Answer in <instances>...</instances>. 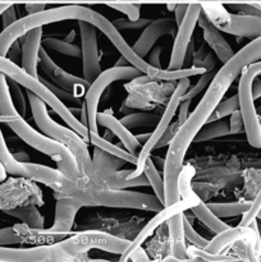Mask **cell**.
Returning a JSON list of instances; mask_svg holds the SVG:
<instances>
[{
    "label": "cell",
    "mask_w": 261,
    "mask_h": 262,
    "mask_svg": "<svg viewBox=\"0 0 261 262\" xmlns=\"http://www.w3.org/2000/svg\"><path fill=\"white\" fill-rule=\"evenodd\" d=\"M261 40L260 36L255 37L250 43L241 49L237 54L224 63V66L214 74L210 87L205 92L201 101L197 104L196 109L187 115L186 120L177 129L169 142L168 152L164 160V206L174 204L181 199L178 189V177L183 168L189 145L193 142L197 132L204 127L209 120V117L214 112L216 105L222 101L225 92L240 76L242 69L253 61L260 60Z\"/></svg>",
    "instance_id": "6da1fadb"
},
{
    "label": "cell",
    "mask_w": 261,
    "mask_h": 262,
    "mask_svg": "<svg viewBox=\"0 0 261 262\" xmlns=\"http://www.w3.org/2000/svg\"><path fill=\"white\" fill-rule=\"evenodd\" d=\"M69 19L87 20L94 25L109 38L110 42L114 45V48L119 51L123 58L127 59L130 66L136 68L143 67L145 64L143 58L133 51L132 46L128 45L127 41L114 27V25L99 12H95L91 8L82 7V5H64V7L51 8L48 10L44 9L41 12L27 14L26 17L17 19L0 33V56H7L10 45L18 38H22L32 28L44 27L46 25Z\"/></svg>",
    "instance_id": "7a4b0ae2"
},
{
    "label": "cell",
    "mask_w": 261,
    "mask_h": 262,
    "mask_svg": "<svg viewBox=\"0 0 261 262\" xmlns=\"http://www.w3.org/2000/svg\"><path fill=\"white\" fill-rule=\"evenodd\" d=\"M130 241L102 232H83L66 241L50 246L31 248H4L0 246V261L4 262H41L68 261L78 255L96 248L105 252L122 255Z\"/></svg>",
    "instance_id": "3957f363"
},
{
    "label": "cell",
    "mask_w": 261,
    "mask_h": 262,
    "mask_svg": "<svg viewBox=\"0 0 261 262\" xmlns=\"http://www.w3.org/2000/svg\"><path fill=\"white\" fill-rule=\"evenodd\" d=\"M27 97L28 101H30L31 110H32L33 120H35L37 127L41 129V132L45 136H48V137L66 145L73 152L77 164H78V170L81 171V174L90 176V174L94 173L95 166L92 164V160L90 159L86 141L78 133L74 132L73 129L61 127L55 120L51 119V117L48 113V109H46V104L37 95L27 90Z\"/></svg>",
    "instance_id": "277c9868"
},
{
    "label": "cell",
    "mask_w": 261,
    "mask_h": 262,
    "mask_svg": "<svg viewBox=\"0 0 261 262\" xmlns=\"http://www.w3.org/2000/svg\"><path fill=\"white\" fill-rule=\"evenodd\" d=\"M0 72L8 76L9 78L14 79L18 84L25 87L28 91L33 92L35 95H37L46 105L51 107L64 122L68 124V127L71 129H73L74 132L78 133L84 141H89L90 137V130L86 125H83L81 123V120L77 117H74V114L72 113V110L68 106L63 104L60 99L55 96L42 82L40 81V78H36L32 77L31 74H28L22 67H18L10 59L5 58V56H0Z\"/></svg>",
    "instance_id": "5b68a950"
},
{
    "label": "cell",
    "mask_w": 261,
    "mask_h": 262,
    "mask_svg": "<svg viewBox=\"0 0 261 262\" xmlns=\"http://www.w3.org/2000/svg\"><path fill=\"white\" fill-rule=\"evenodd\" d=\"M7 124L12 128L13 132L23 142H26L28 146L45 154L49 158L53 159L54 161H56L58 169L67 178L72 179V181L78 178V164H77L73 152L66 145L48 137V136L38 133L22 117L9 120V122H7Z\"/></svg>",
    "instance_id": "8992f818"
},
{
    "label": "cell",
    "mask_w": 261,
    "mask_h": 262,
    "mask_svg": "<svg viewBox=\"0 0 261 262\" xmlns=\"http://www.w3.org/2000/svg\"><path fill=\"white\" fill-rule=\"evenodd\" d=\"M66 196H72L83 202L84 206L122 207V209L145 210V211H160L164 207L156 196L141 192L124 191V189H105V191H79L72 189Z\"/></svg>",
    "instance_id": "52a82bcc"
},
{
    "label": "cell",
    "mask_w": 261,
    "mask_h": 262,
    "mask_svg": "<svg viewBox=\"0 0 261 262\" xmlns=\"http://www.w3.org/2000/svg\"><path fill=\"white\" fill-rule=\"evenodd\" d=\"M261 64L260 60L250 63L242 69V77L238 83V109L243 119V129H245L247 141L252 147L260 148L261 145V127L260 119L256 113L255 104H253L252 91L251 84L255 77L260 76Z\"/></svg>",
    "instance_id": "ba28073f"
},
{
    "label": "cell",
    "mask_w": 261,
    "mask_h": 262,
    "mask_svg": "<svg viewBox=\"0 0 261 262\" xmlns=\"http://www.w3.org/2000/svg\"><path fill=\"white\" fill-rule=\"evenodd\" d=\"M200 4L210 22L219 30L238 37L255 38L260 36L261 20L257 15L232 14L216 0H200Z\"/></svg>",
    "instance_id": "9c48e42d"
},
{
    "label": "cell",
    "mask_w": 261,
    "mask_h": 262,
    "mask_svg": "<svg viewBox=\"0 0 261 262\" xmlns=\"http://www.w3.org/2000/svg\"><path fill=\"white\" fill-rule=\"evenodd\" d=\"M142 72L138 71L133 66H124L114 68H109L104 72H100L99 76L91 82L86 91V101H84V107H86L87 114V128L90 132L99 133V125L96 122L97 107H99L100 97L102 92L105 91L107 86L115 81H123V79H136L140 78Z\"/></svg>",
    "instance_id": "30bf717a"
},
{
    "label": "cell",
    "mask_w": 261,
    "mask_h": 262,
    "mask_svg": "<svg viewBox=\"0 0 261 262\" xmlns=\"http://www.w3.org/2000/svg\"><path fill=\"white\" fill-rule=\"evenodd\" d=\"M189 87V78H182L179 79V83L177 84L176 90H174L173 95L170 96V100H169L168 105L165 107V112L161 115L159 122L156 123L155 129H154L153 133H150V137L146 140L145 145L141 147L140 152L137 155V161H136V169L135 170H130L128 173L127 178H135V177H138L140 174L143 173V166H145L146 160L150 158V154L154 148L158 145L159 140L161 138V136L164 135L168 127L170 125L171 120H173L174 114L178 110V105L181 102L182 96L186 94V91Z\"/></svg>",
    "instance_id": "8fae6325"
},
{
    "label": "cell",
    "mask_w": 261,
    "mask_h": 262,
    "mask_svg": "<svg viewBox=\"0 0 261 262\" xmlns=\"http://www.w3.org/2000/svg\"><path fill=\"white\" fill-rule=\"evenodd\" d=\"M181 197L182 200L179 199L178 201L174 202V204L169 205V206H164L160 211H158V214H156L155 216H154L153 219H151L150 222L142 228V230L138 233L137 237L129 243V246L125 248L124 252L120 255V261L122 262L128 261L130 253H132L135 250H137L138 247H141L142 243L145 242L150 235H153V233L155 232V230L158 229L164 222H168L169 217L178 214V212H183L186 211V210L191 209V207H193L194 205H197L200 201H201V200L199 199V196H197L196 193H193V191H192L191 188L187 189V191L181 192Z\"/></svg>",
    "instance_id": "7c38bea8"
},
{
    "label": "cell",
    "mask_w": 261,
    "mask_h": 262,
    "mask_svg": "<svg viewBox=\"0 0 261 262\" xmlns=\"http://www.w3.org/2000/svg\"><path fill=\"white\" fill-rule=\"evenodd\" d=\"M201 4L200 2L188 3L187 12L184 14L183 19L179 23L178 30L176 32V38H174L173 50H171L170 61H169L168 69H178L183 66L184 54H186L187 46L191 41L192 35H193L194 27L197 25V19L201 13Z\"/></svg>",
    "instance_id": "4fadbf2b"
},
{
    "label": "cell",
    "mask_w": 261,
    "mask_h": 262,
    "mask_svg": "<svg viewBox=\"0 0 261 262\" xmlns=\"http://www.w3.org/2000/svg\"><path fill=\"white\" fill-rule=\"evenodd\" d=\"M237 242H243L247 250V260H255V247H258V235L252 227H240L237 228H227L223 232L217 233L214 239L209 241L205 251L210 253H220L229 246L234 245Z\"/></svg>",
    "instance_id": "5bb4252c"
},
{
    "label": "cell",
    "mask_w": 261,
    "mask_h": 262,
    "mask_svg": "<svg viewBox=\"0 0 261 262\" xmlns=\"http://www.w3.org/2000/svg\"><path fill=\"white\" fill-rule=\"evenodd\" d=\"M81 32V56L83 60V78L92 82L101 72L99 45H97L96 27L87 20H78Z\"/></svg>",
    "instance_id": "9a60e30c"
},
{
    "label": "cell",
    "mask_w": 261,
    "mask_h": 262,
    "mask_svg": "<svg viewBox=\"0 0 261 262\" xmlns=\"http://www.w3.org/2000/svg\"><path fill=\"white\" fill-rule=\"evenodd\" d=\"M38 63H40L41 69L44 73L60 89L66 90V91H77L78 90L79 94H83L90 86V82H87L84 78H79V77L73 76V74L68 73L64 69H61L50 56L46 54L44 48L40 49V55H38Z\"/></svg>",
    "instance_id": "2e32d148"
},
{
    "label": "cell",
    "mask_w": 261,
    "mask_h": 262,
    "mask_svg": "<svg viewBox=\"0 0 261 262\" xmlns=\"http://www.w3.org/2000/svg\"><path fill=\"white\" fill-rule=\"evenodd\" d=\"M177 23L173 18H160V19L151 20L143 30L142 35L140 36L135 45L132 46L133 51L141 58H145L148 51L151 50L156 41L161 36L170 35L174 36L177 32Z\"/></svg>",
    "instance_id": "e0dca14e"
},
{
    "label": "cell",
    "mask_w": 261,
    "mask_h": 262,
    "mask_svg": "<svg viewBox=\"0 0 261 262\" xmlns=\"http://www.w3.org/2000/svg\"><path fill=\"white\" fill-rule=\"evenodd\" d=\"M25 166L27 169L28 178L46 184L55 192L67 194L72 189H74L72 179L67 178L59 169L49 168V166L40 165V164H32L30 161H26Z\"/></svg>",
    "instance_id": "ac0fdd59"
},
{
    "label": "cell",
    "mask_w": 261,
    "mask_h": 262,
    "mask_svg": "<svg viewBox=\"0 0 261 262\" xmlns=\"http://www.w3.org/2000/svg\"><path fill=\"white\" fill-rule=\"evenodd\" d=\"M200 27L202 28V32H204V38L206 41L207 46L212 49V51L215 53L216 58H219L223 63H225L227 60H229L232 58L233 49L230 48V45L228 43V41L225 40L224 36L222 35L219 28L215 27L210 19L207 18V15L205 14L201 10L199 15V19H197Z\"/></svg>",
    "instance_id": "d6986e66"
},
{
    "label": "cell",
    "mask_w": 261,
    "mask_h": 262,
    "mask_svg": "<svg viewBox=\"0 0 261 262\" xmlns=\"http://www.w3.org/2000/svg\"><path fill=\"white\" fill-rule=\"evenodd\" d=\"M23 37V45L20 48L22 54V68L32 77L38 78L37 64L40 55L41 40H42V27H36L28 31Z\"/></svg>",
    "instance_id": "ffe728a7"
},
{
    "label": "cell",
    "mask_w": 261,
    "mask_h": 262,
    "mask_svg": "<svg viewBox=\"0 0 261 262\" xmlns=\"http://www.w3.org/2000/svg\"><path fill=\"white\" fill-rule=\"evenodd\" d=\"M96 122L97 125L105 127L110 132L114 133L119 138L120 142L125 146L128 152H130L135 156L138 155V152L141 150V142L136 138V136H133L130 133V130L125 125H123V123L120 120H118L117 118L107 114V113H97Z\"/></svg>",
    "instance_id": "44dd1931"
},
{
    "label": "cell",
    "mask_w": 261,
    "mask_h": 262,
    "mask_svg": "<svg viewBox=\"0 0 261 262\" xmlns=\"http://www.w3.org/2000/svg\"><path fill=\"white\" fill-rule=\"evenodd\" d=\"M183 212L173 215L168 219L169 225V237H170V251L171 256L178 260H188L187 258V247L186 238L183 233Z\"/></svg>",
    "instance_id": "7402d4cb"
},
{
    "label": "cell",
    "mask_w": 261,
    "mask_h": 262,
    "mask_svg": "<svg viewBox=\"0 0 261 262\" xmlns=\"http://www.w3.org/2000/svg\"><path fill=\"white\" fill-rule=\"evenodd\" d=\"M0 164H2L3 168L5 169L7 173L12 174V176L28 178L27 169H26L25 163H20V161L15 160L13 154H10L9 148L7 147V143H5L2 129H0Z\"/></svg>",
    "instance_id": "603a6c76"
},
{
    "label": "cell",
    "mask_w": 261,
    "mask_h": 262,
    "mask_svg": "<svg viewBox=\"0 0 261 262\" xmlns=\"http://www.w3.org/2000/svg\"><path fill=\"white\" fill-rule=\"evenodd\" d=\"M89 136H90L89 137L90 142H91L95 147L101 148V150L105 151V152L110 154V155L115 156V158H118V159H122V160H124L125 163H130V164H133V165H136L137 156L132 155V154L128 152V151L122 150V148L118 147V146L113 145V143H110L107 140L100 137L99 133L90 132Z\"/></svg>",
    "instance_id": "cb8c5ba5"
},
{
    "label": "cell",
    "mask_w": 261,
    "mask_h": 262,
    "mask_svg": "<svg viewBox=\"0 0 261 262\" xmlns=\"http://www.w3.org/2000/svg\"><path fill=\"white\" fill-rule=\"evenodd\" d=\"M5 214L14 216L23 222L27 227L33 228V229H41L44 228V217L35 206H25V207H15V209L5 210Z\"/></svg>",
    "instance_id": "d4e9b609"
},
{
    "label": "cell",
    "mask_w": 261,
    "mask_h": 262,
    "mask_svg": "<svg viewBox=\"0 0 261 262\" xmlns=\"http://www.w3.org/2000/svg\"><path fill=\"white\" fill-rule=\"evenodd\" d=\"M191 209L192 211H193V214L196 215L197 219L201 220V222L204 223L209 229H211L212 232L220 233L223 232V230L227 229V228H229V225L225 224L224 222H222V219L217 217L216 215L207 207V205L204 204V202L200 201L199 204L194 205Z\"/></svg>",
    "instance_id": "484cf974"
},
{
    "label": "cell",
    "mask_w": 261,
    "mask_h": 262,
    "mask_svg": "<svg viewBox=\"0 0 261 262\" xmlns=\"http://www.w3.org/2000/svg\"><path fill=\"white\" fill-rule=\"evenodd\" d=\"M228 135H229V123H228L227 120H224V118H222V119L206 123V124L197 132L193 141L202 142V141L215 140V138L224 137V136Z\"/></svg>",
    "instance_id": "4316f807"
},
{
    "label": "cell",
    "mask_w": 261,
    "mask_h": 262,
    "mask_svg": "<svg viewBox=\"0 0 261 262\" xmlns=\"http://www.w3.org/2000/svg\"><path fill=\"white\" fill-rule=\"evenodd\" d=\"M205 69L202 67H188V68L178 69H156L155 74H154L153 79H161V81H174V79H182V78H191L193 76H199V74L205 73Z\"/></svg>",
    "instance_id": "83f0119b"
},
{
    "label": "cell",
    "mask_w": 261,
    "mask_h": 262,
    "mask_svg": "<svg viewBox=\"0 0 261 262\" xmlns=\"http://www.w3.org/2000/svg\"><path fill=\"white\" fill-rule=\"evenodd\" d=\"M251 202H223V204H206L207 207L217 217H233L242 215L250 207Z\"/></svg>",
    "instance_id": "f1b7e54d"
},
{
    "label": "cell",
    "mask_w": 261,
    "mask_h": 262,
    "mask_svg": "<svg viewBox=\"0 0 261 262\" xmlns=\"http://www.w3.org/2000/svg\"><path fill=\"white\" fill-rule=\"evenodd\" d=\"M0 115L12 118L20 117L12 101L8 79L3 72H0Z\"/></svg>",
    "instance_id": "f546056e"
},
{
    "label": "cell",
    "mask_w": 261,
    "mask_h": 262,
    "mask_svg": "<svg viewBox=\"0 0 261 262\" xmlns=\"http://www.w3.org/2000/svg\"><path fill=\"white\" fill-rule=\"evenodd\" d=\"M125 161L122 159H118L115 156L110 155V154L105 152L101 148L95 147V154H94V161L92 164L95 165L96 170L101 171H113L117 170L119 166H122Z\"/></svg>",
    "instance_id": "4dcf8cb0"
},
{
    "label": "cell",
    "mask_w": 261,
    "mask_h": 262,
    "mask_svg": "<svg viewBox=\"0 0 261 262\" xmlns=\"http://www.w3.org/2000/svg\"><path fill=\"white\" fill-rule=\"evenodd\" d=\"M143 174L147 178L148 183L153 187L154 192H155V196L160 200L161 204L164 205V181L163 178L159 174L158 169H156L155 164L151 160L150 158L146 160L145 166H143Z\"/></svg>",
    "instance_id": "1f68e13d"
},
{
    "label": "cell",
    "mask_w": 261,
    "mask_h": 262,
    "mask_svg": "<svg viewBox=\"0 0 261 262\" xmlns=\"http://www.w3.org/2000/svg\"><path fill=\"white\" fill-rule=\"evenodd\" d=\"M41 45L44 48L56 51V53L63 54V55L72 56V58H79L81 56V48L68 42V41L59 40V38L55 37H48L45 40H41Z\"/></svg>",
    "instance_id": "d6a6232c"
},
{
    "label": "cell",
    "mask_w": 261,
    "mask_h": 262,
    "mask_svg": "<svg viewBox=\"0 0 261 262\" xmlns=\"http://www.w3.org/2000/svg\"><path fill=\"white\" fill-rule=\"evenodd\" d=\"M159 119H160L159 115L151 114V113H135V114H129L124 117L120 122L128 129H133V128L140 127H154L159 122Z\"/></svg>",
    "instance_id": "836d02e7"
},
{
    "label": "cell",
    "mask_w": 261,
    "mask_h": 262,
    "mask_svg": "<svg viewBox=\"0 0 261 262\" xmlns=\"http://www.w3.org/2000/svg\"><path fill=\"white\" fill-rule=\"evenodd\" d=\"M106 5L120 13L125 14L129 20H137L141 15V5L137 3H132L130 0H114L106 2Z\"/></svg>",
    "instance_id": "e575fe53"
},
{
    "label": "cell",
    "mask_w": 261,
    "mask_h": 262,
    "mask_svg": "<svg viewBox=\"0 0 261 262\" xmlns=\"http://www.w3.org/2000/svg\"><path fill=\"white\" fill-rule=\"evenodd\" d=\"M187 258L192 261L202 260V261H233L237 260L230 256H223L220 253H210L205 251L204 248L194 247V246H189L187 247Z\"/></svg>",
    "instance_id": "d590c367"
},
{
    "label": "cell",
    "mask_w": 261,
    "mask_h": 262,
    "mask_svg": "<svg viewBox=\"0 0 261 262\" xmlns=\"http://www.w3.org/2000/svg\"><path fill=\"white\" fill-rule=\"evenodd\" d=\"M8 84H9V91H10V96H12V101L13 104H14L15 109H17L18 114H19L22 118H25L26 113H27V106H26V99L25 96H23L22 90L19 89V84L12 78H9Z\"/></svg>",
    "instance_id": "8d00e7d4"
},
{
    "label": "cell",
    "mask_w": 261,
    "mask_h": 262,
    "mask_svg": "<svg viewBox=\"0 0 261 262\" xmlns=\"http://www.w3.org/2000/svg\"><path fill=\"white\" fill-rule=\"evenodd\" d=\"M214 74H215L214 69H212V71H207V72H205V73L200 74V76H201V77H200V78H199L197 83L194 84V86H192L191 89H189V87H188V90H187V91H186V94H184L183 96H182V100H192V99H194V97H196L197 95L200 94V92L204 91V90L206 89V86L210 83V81H211V79H212Z\"/></svg>",
    "instance_id": "74e56055"
},
{
    "label": "cell",
    "mask_w": 261,
    "mask_h": 262,
    "mask_svg": "<svg viewBox=\"0 0 261 262\" xmlns=\"http://www.w3.org/2000/svg\"><path fill=\"white\" fill-rule=\"evenodd\" d=\"M183 233H184V238H186L188 242H191L192 246L194 247H199V248H205L209 243V241L202 238L196 230L192 228L191 223L186 219V216L183 217Z\"/></svg>",
    "instance_id": "f35d334b"
},
{
    "label": "cell",
    "mask_w": 261,
    "mask_h": 262,
    "mask_svg": "<svg viewBox=\"0 0 261 262\" xmlns=\"http://www.w3.org/2000/svg\"><path fill=\"white\" fill-rule=\"evenodd\" d=\"M261 210V196L257 194L255 201L251 202L250 207L242 214V222L240 223V227H250L256 222V217L258 216Z\"/></svg>",
    "instance_id": "ab89813d"
},
{
    "label": "cell",
    "mask_w": 261,
    "mask_h": 262,
    "mask_svg": "<svg viewBox=\"0 0 261 262\" xmlns=\"http://www.w3.org/2000/svg\"><path fill=\"white\" fill-rule=\"evenodd\" d=\"M238 109V96H230L229 99L224 100V101H220L219 104L215 107L214 113L216 115V119H222V118L229 117L234 110Z\"/></svg>",
    "instance_id": "60d3db41"
},
{
    "label": "cell",
    "mask_w": 261,
    "mask_h": 262,
    "mask_svg": "<svg viewBox=\"0 0 261 262\" xmlns=\"http://www.w3.org/2000/svg\"><path fill=\"white\" fill-rule=\"evenodd\" d=\"M150 19H146V18H138L137 20H129V19H117L114 22H112L114 25V27L119 30H140V28L146 27V26L150 23Z\"/></svg>",
    "instance_id": "b9f144b4"
},
{
    "label": "cell",
    "mask_w": 261,
    "mask_h": 262,
    "mask_svg": "<svg viewBox=\"0 0 261 262\" xmlns=\"http://www.w3.org/2000/svg\"><path fill=\"white\" fill-rule=\"evenodd\" d=\"M26 242L20 235L15 233L14 228H5L0 229V246L5 245H17V243Z\"/></svg>",
    "instance_id": "7bdbcfd3"
},
{
    "label": "cell",
    "mask_w": 261,
    "mask_h": 262,
    "mask_svg": "<svg viewBox=\"0 0 261 262\" xmlns=\"http://www.w3.org/2000/svg\"><path fill=\"white\" fill-rule=\"evenodd\" d=\"M41 82H42L44 84H45L46 87H48L49 90H50L51 92H53L54 95H55L56 97H58V99H66V100H68L69 102H73V104H77V102H79V100L77 99L76 96H74V95H72V94H69V91H66V90H63V89H58V87L56 86H53V84L51 83H49V82H46L45 79H40Z\"/></svg>",
    "instance_id": "ee69618b"
},
{
    "label": "cell",
    "mask_w": 261,
    "mask_h": 262,
    "mask_svg": "<svg viewBox=\"0 0 261 262\" xmlns=\"http://www.w3.org/2000/svg\"><path fill=\"white\" fill-rule=\"evenodd\" d=\"M242 130H243V119H242V115H241L240 109H237L230 114L229 135H237V133H241Z\"/></svg>",
    "instance_id": "f6af8a7d"
},
{
    "label": "cell",
    "mask_w": 261,
    "mask_h": 262,
    "mask_svg": "<svg viewBox=\"0 0 261 262\" xmlns=\"http://www.w3.org/2000/svg\"><path fill=\"white\" fill-rule=\"evenodd\" d=\"M160 54H161V48L160 46H155V48H151V50L148 51L147 55H148V59L146 61H147V64H150L151 67H154V68H158L160 69L161 68V63H160Z\"/></svg>",
    "instance_id": "bcb514c9"
},
{
    "label": "cell",
    "mask_w": 261,
    "mask_h": 262,
    "mask_svg": "<svg viewBox=\"0 0 261 262\" xmlns=\"http://www.w3.org/2000/svg\"><path fill=\"white\" fill-rule=\"evenodd\" d=\"M0 15H2L3 18V26H4V28L9 27L12 23H14L15 20H17V15H15V7L12 4H9V7H8Z\"/></svg>",
    "instance_id": "7dc6e473"
},
{
    "label": "cell",
    "mask_w": 261,
    "mask_h": 262,
    "mask_svg": "<svg viewBox=\"0 0 261 262\" xmlns=\"http://www.w3.org/2000/svg\"><path fill=\"white\" fill-rule=\"evenodd\" d=\"M235 9L240 10L242 14H246V15H257V17H260V7L258 5H256V7H253V5H250V4H240V5H235Z\"/></svg>",
    "instance_id": "c3c4849f"
},
{
    "label": "cell",
    "mask_w": 261,
    "mask_h": 262,
    "mask_svg": "<svg viewBox=\"0 0 261 262\" xmlns=\"http://www.w3.org/2000/svg\"><path fill=\"white\" fill-rule=\"evenodd\" d=\"M191 101L192 100H181L178 105V110H179V118H178V123L179 125L186 120L187 115H188V109L191 106Z\"/></svg>",
    "instance_id": "681fc988"
},
{
    "label": "cell",
    "mask_w": 261,
    "mask_h": 262,
    "mask_svg": "<svg viewBox=\"0 0 261 262\" xmlns=\"http://www.w3.org/2000/svg\"><path fill=\"white\" fill-rule=\"evenodd\" d=\"M209 51L210 50H209V48H207L206 43L201 45L200 50H197L196 53H193V59H192V66L200 67V63H201V61L204 60V58L207 55V53H209Z\"/></svg>",
    "instance_id": "f907efd6"
},
{
    "label": "cell",
    "mask_w": 261,
    "mask_h": 262,
    "mask_svg": "<svg viewBox=\"0 0 261 262\" xmlns=\"http://www.w3.org/2000/svg\"><path fill=\"white\" fill-rule=\"evenodd\" d=\"M215 66H216V56H215L211 51H209L207 55L204 58V60L200 63V67H202V68L207 72L212 71V69L215 68Z\"/></svg>",
    "instance_id": "816d5d0a"
},
{
    "label": "cell",
    "mask_w": 261,
    "mask_h": 262,
    "mask_svg": "<svg viewBox=\"0 0 261 262\" xmlns=\"http://www.w3.org/2000/svg\"><path fill=\"white\" fill-rule=\"evenodd\" d=\"M128 260L135 261V262H148L150 261V257H148L147 253L145 252V250H143L142 247H138L137 250H135L132 253H130Z\"/></svg>",
    "instance_id": "f5cc1de1"
},
{
    "label": "cell",
    "mask_w": 261,
    "mask_h": 262,
    "mask_svg": "<svg viewBox=\"0 0 261 262\" xmlns=\"http://www.w3.org/2000/svg\"><path fill=\"white\" fill-rule=\"evenodd\" d=\"M187 7H188V3H178V4H176V8H174V13H176L174 20H176L177 26H179V23L183 19L184 14L187 12Z\"/></svg>",
    "instance_id": "db71d44e"
},
{
    "label": "cell",
    "mask_w": 261,
    "mask_h": 262,
    "mask_svg": "<svg viewBox=\"0 0 261 262\" xmlns=\"http://www.w3.org/2000/svg\"><path fill=\"white\" fill-rule=\"evenodd\" d=\"M251 91H252L253 99H260L261 96V82H260V76L255 77L251 84Z\"/></svg>",
    "instance_id": "11a10c76"
},
{
    "label": "cell",
    "mask_w": 261,
    "mask_h": 262,
    "mask_svg": "<svg viewBox=\"0 0 261 262\" xmlns=\"http://www.w3.org/2000/svg\"><path fill=\"white\" fill-rule=\"evenodd\" d=\"M137 3H156V4H169V3H174V4H178V3H193V2H200V0H135Z\"/></svg>",
    "instance_id": "9f6ffc18"
},
{
    "label": "cell",
    "mask_w": 261,
    "mask_h": 262,
    "mask_svg": "<svg viewBox=\"0 0 261 262\" xmlns=\"http://www.w3.org/2000/svg\"><path fill=\"white\" fill-rule=\"evenodd\" d=\"M173 136H174L173 132H171V130H169V127H168V129H166L165 132H164V135L161 136V138H160V140H159V142H158V145H156V147L161 148V147H164V146L169 145V142H170V141H171Z\"/></svg>",
    "instance_id": "6f0895ef"
},
{
    "label": "cell",
    "mask_w": 261,
    "mask_h": 262,
    "mask_svg": "<svg viewBox=\"0 0 261 262\" xmlns=\"http://www.w3.org/2000/svg\"><path fill=\"white\" fill-rule=\"evenodd\" d=\"M46 4L45 3H33V4H27L26 5V10H27L28 14H33V13L41 12V10L45 9Z\"/></svg>",
    "instance_id": "680465c9"
},
{
    "label": "cell",
    "mask_w": 261,
    "mask_h": 262,
    "mask_svg": "<svg viewBox=\"0 0 261 262\" xmlns=\"http://www.w3.org/2000/svg\"><path fill=\"white\" fill-rule=\"evenodd\" d=\"M13 156H14L15 160L20 161V163H26V161L30 160V156H28V154L27 152H23V151H19V152L14 154V155H13Z\"/></svg>",
    "instance_id": "91938a15"
},
{
    "label": "cell",
    "mask_w": 261,
    "mask_h": 262,
    "mask_svg": "<svg viewBox=\"0 0 261 262\" xmlns=\"http://www.w3.org/2000/svg\"><path fill=\"white\" fill-rule=\"evenodd\" d=\"M115 66H118V67H124V66H129V63H128V61H127V59L123 58V56H122V58H120L119 60L117 61V64H115Z\"/></svg>",
    "instance_id": "94428289"
},
{
    "label": "cell",
    "mask_w": 261,
    "mask_h": 262,
    "mask_svg": "<svg viewBox=\"0 0 261 262\" xmlns=\"http://www.w3.org/2000/svg\"><path fill=\"white\" fill-rule=\"evenodd\" d=\"M81 123L83 125H86L87 127V114H86V107H83L82 109V119H81Z\"/></svg>",
    "instance_id": "6125c7cd"
},
{
    "label": "cell",
    "mask_w": 261,
    "mask_h": 262,
    "mask_svg": "<svg viewBox=\"0 0 261 262\" xmlns=\"http://www.w3.org/2000/svg\"><path fill=\"white\" fill-rule=\"evenodd\" d=\"M5 177H7V171H5V169L3 168V165L0 164V182L4 181Z\"/></svg>",
    "instance_id": "be15d7a7"
},
{
    "label": "cell",
    "mask_w": 261,
    "mask_h": 262,
    "mask_svg": "<svg viewBox=\"0 0 261 262\" xmlns=\"http://www.w3.org/2000/svg\"><path fill=\"white\" fill-rule=\"evenodd\" d=\"M148 137H150V135H148V133H146V135H137V136H136V138H137L140 142H141V141H146Z\"/></svg>",
    "instance_id": "e7e4bbea"
},
{
    "label": "cell",
    "mask_w": 261,
    "mask_h": 262,
    "mask_svg": "<svg viewBox=\"0 0 261 262\" xmlns=\"http://www.w3.org/2000/svg\"><path fill=\"white\" fill-rule=\"evenodd\" d=\"M8 7H9V4H8V3H0V14H2V13L4 12Z\"/></svg>",
    "instance_id": "03108f58"
},
{
    "label": "cell",
    "mask_w": 261,
    "mask_h": 262,
    "mask_svg": "<svg viewBox=\"0 0 261 262\" xmlns=\"http://www.w3.org/2000/svg\"><path fill=\"white\" fill-rule=\"evenodd\" d=\"M73 36H74V31H72L71 33H69V36L68 37H67V40L66 41H68V42H72V40H73Z\"/></svg>",
    "instance_id": "003e7915"
}]
</instances>
